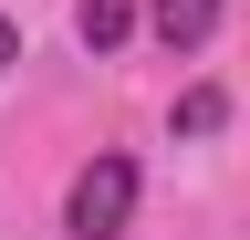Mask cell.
Wrapping results in <instances>:
<instances>
[{
  "label": "cell",
  "instance_id": "6da1fadb",
  "mask_svg": "<svg viewBox=\"0 0 250 240\" xmlns=\"http://www.w3.org/2000/svg\"><path fill=\"white\" fill-rule=\"evenodd\" d=\"M125 219H136V157H94L62 188V230L73 240H125Z\"/></svg>",
  "mask_w": 250,
  "mask_h": 240
},
{
  "label": "cell",
  "instance_id": "7a4b0ae2",
  "mask_svg": "<svg viewBox=\"0 0 250 240\" xmlns=\"http://www.w3.org/2000/svg\"><path fill=\"white\" fill-rule=\"evenodd\" d=\"M146 32L167 42V52H198L219 32V0H146Z\"/></svg>",
  "mask_w": 250,
  "mask_h": 240
},
{
  "label": "cell",
  "instance_id": "3957f363",
  "mask_svg": "<svg viewBox=\"0 0 250 240\" xmlns=\"http://www.w3.org/2000/svg\"><path fill=\"white\" fill-rule=\"evenodd\" d=\"M125 32H136V11H125V0H83V11H73V42H83V52H115Z\"/></svg>",
  "mask_w": 250,
  "mask_h": 240
},
{
  "label": "cell",
  "instance_id": "277c9868",
  "mask_svg": "<svg viewBox=\"0 0 250 240\" xmlns=\"http://www.w3.org/2000/svg\"><path fill=\"white\" fill-rule=\"evenodd\" d=\"M229 126V94H219V84H188L177 94V136H219Z\"/></svg>",
  "mask_w": 250,
  "mask_h": 240
},
{
  "label": "cell",
  "instance_id": "5b68a950",
  "mask_svg": "<svg viewBox=\"0 0 250 240\" xmlns=\"http://www.w3.org/2000/svg\"><path fill=\"white\" fill-rule=\"evenodd\" d=\"M11 63H21V32H11V21H0V73H11Z\"/></svg>",
  "mask_w": 250,
  "mask_h": 240
}]
</instances>
